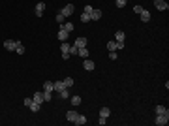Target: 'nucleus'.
I'll list each match as a JSON object with an SVG mask.
<instances>
[{
  "mask_svg": "<svg viewBox=\"0 0 169 126\" xmlns=\"http://www.w3.org/2000/svg\"><path fill=\"white\" fill-rule=\"evenodd\" d=\"M25 105H26V107H30V111H34V113H38V111H39V107H42V105L36 104L32 98H26V100H25Z\"/></svg>",
  "mask_w": 169,
  "mask_h": 126,
  "instance_id": "f257e3e1",
  "label": "nucleus"
},
{
  "mask_svg": "<svg viewBox=\"0 0 169 126\" xmlns=\"http://www.w3.org/2000/svg\"><path fill=\"white\" fill-rule=\"evenodd\" d=\"M73 11H75V6L73 4H68V6H64L62 10H60V13H62L64 17H70V15H73Z\"/></svg>",
  "mask_w": 169,
  "mask_h": 126,
  "instance_id": "f03ea898",
  "label": "nucleus"
},
{
  "mask_svg": "<svg viewBox=\"0 0 169 126\" xmlns=\"http://www.w3.org/2000/svg\"><path fill=\"white\" fill-rule=\"evenodd\" d=\"M60 51H62V58H64V60H68V58H70V43H68V42H62Z\"/></svg>",
  "mask_w": 169,
  "mask_h": 126,
  "instance_id": "7ed1b4c3",
  "label": "nucleus"
},
{
  "mask_svg": "<svg viewBox=\"0 0 169 126\" xmlns=\"http://www.w3.org/2000/svg\"><path fill=\"white\" fill-rule=\"evenodd\" d=\"M32 100H34L36 104L43 105V104H45V98H43V90H38V92H34V96H32Z\"/></svg>",
  "mask_w": 169,
  "mask_h": 126,
  "instance_id": "20e7f679",
  "label": "nucleus"
},
{
  "mask_svg": "<svg viewBox=\"0 0 169 126\" xmlns=\"http://www.w3.org/2000/svg\"><path fill=\"white\" fill-rule=\"evenodd\" d=\"M154 123L158 124V126H166V124L169 123V115H156Z\"/></svg>",
  "mask_w": 169,
  "mask_h": 126,
  "instance_id": "39448f33",
  "label": "nucleus"
},
{
  "mask_svg": "<svg viewBox=\"0 0 169 126\" xmlns=\"http://www.w3.org/2000/svg\"><path fill=\"white\" fill-rule=\"evenodd\" d=\"M154 6L158 8L160 11H167L169 10V4L166 2V0H154Z\"/></svg>",
  "mask_w": 169,
  "mask_h": 126,
  "instance_id": "423d86ee",
  "label": "nucleus"
},
{
  "mask_svg": "<svg viewBox=\"0 0 169 126\" xmlns=\"http://www.w3.org/2000/svg\"><path fill=\"white\" fill-rule=\"evenodd\" d=\"M43 11H45V2H38L36 4V17H43Z\"/></svg>",
  "mask_w": 169,
  "mask_h": 126,
  "instance_id": "0eeeda50",
  "label": "nucleus"
},
{
  "mask_svg": "<svg viewBox=\"0 0 169 126\" xmlns=\"http://www.w3.org/2000/svg\"><path fill=\"white\" fill-rule=\"evenodd\" d=\"M56 36H58V40H60V42H66V40H68V36H70V32H66V30L62 28V25H60V30H58V34H56Z\"/></svg>",
  "mask_w": 169,
  "mask_h": 126,
  "instance_id": "6e6552de",
  "label": "nucleus"
},
{
  "mask_svg": "<svg viewBox=\"0 0 169 126\" xmlns=\"http://www.w3.org/2000/svg\"><path fill=\"white\" fill-rule=\"evenodd\" d=\"M102 19V11L100 10H92L90 11V21H100Z\"/></svg>",
  "mask_w": 169,
  "mask_h": 126,
  "instance_id": "1a4fd4ad",
  "label": "nucleus"
},
{
  "mask_svg": "<svg viewBox=\"0 0 169 126\" xmlns=\"http://www.w3.org/2000/svg\"><path fill=\"white\" fill-rule=\"evenodd\" d=\"M124 40H126V34H124L122 30H116V32H115V42L120 43V42H124Z\"/></svg>",
  "mask_w": 169,
  "mask_h": 126,
  "instance_id": "9d476101",
  "label": "nucleus"
},
{
  "mask_svg": "<svg viewBox=\"0 0 169 126\" xmlns=\"http://www.w3.org/2000/svg\"><path fill=\"white\" fill-rule=\"evenodd\" d=\"M83 68H84V70H88V72H92V70L96 68V64H94L92 60H88V58H87V60H83Z\"/></svg>",
  "mask_w": 169,
  "mask_h": 126,
  "instance_id": "9b49d317",
  "label": "nucleus"
},
{
  "mask_svg": "<svg viewBox=\"0 0 169 126\" xmlns=\"http://www.w3.org/2000/svg\"><path fill=\"white\" fill-rule=\"evenodd\" d=\"M53 87H55V90H56V92H60V90L68 89V87L64 85V81H53Z\"/></svg>",
  "mask_w": 169,
  "mask_h": 126,
  "instance_id": "f8f14e48",
  "label": "nucleus"
},
{
  "mask_svg": "<svg viewBox=\"0 0 169 126\" xmlns=\"http://www.w3.org/2000/svg\"><path fill=\"white\" fill-rule=\"evenodd\" d=\"M141 21H143V23H148V21H150V11H147V10H143V11H141Z\"/></svg>",
  "mask_w": 169,
  "mask_h": 126,
  "instance_id": "ddd939ff",
  "label": "nucleus"
},
{
  "mask_svg": "<svg viewBox=\"0 0 169 126\" xmlns=\"http://www.w3.org/2000/svg\"><path fill=\"white\" fill-rule=\"evenodd\" d=\"M75 47H87V38H77V40H75V43H73Z\"/></svg>",
  "mask_w": 169,
  "mask_h": 126,
  "instance_id": "4468645a",
  "label": "nucleus"
},
{
  "mask_svg": "<svg viewBox=\"0 0 169 126\" xmlns=\"http://www.w3.org/2000/svg\"><path fill=\"white\" fill-rule=\"evenodd\" d=\"M4 47H6L8 51H15V42L13 40H6L4 42Z\"/></svg>",
  "mask_w": 169,
  "mask_h": 126,
  "instance_id": "2eb2a0df",
  "label": "nucleus"
},
{
  "mask_svg": "<svg viewBox=\"0 0 169 126\" xmlns=\"http://www.w3.org/2000/svg\"><path fill=\"white\" fill-rule=\"evenodd\" d=\"M156 115H169L167 107H163V105H156Z\"/></svg>",
  "mask_w": 169,
  "mask_h": 126,
  "instance_id": "dca6fc26",
  "label": "nucleus"
},
{
  "mask_svg": "<svg viewBox=\"0 0 169 126\" xmlns=\"http://www.w3.org/2000/svg\"><path fill=\"white\" fill-rule=\"evenodd\" d=\"M15 51H17V55H25V45L21 42H15Z\"/></svg>",
  "mask_w": 169,
  "mask_h": 126,
  "instance_id": "f3484780",
  "label": "nucleus"
},
{
  "mask_svg": "<svg viewBox=\"0 0 169 126\" xmlns=\"http://www.w3.org/2000/svg\"><path fill=\"white\" fill-rule=\"evenodd\" d=\"M51 90H55L53 81H45V83H43V92H51Z\"/></svg>",
  "mask_w": 169,
  "mask_h": 126,
  "instance_id": "a211bd4d",
  "label": "nucleus"
},
{
  "mask_svg": "<svg viewBox=\"0 0 169 126\" xmlns=\"http://www.w3.org/2000/svg\"><path fill=\"white\" fill-rule=\"evenodd\" d=\"M77 115H79V113H75V111H68V113H66V119L70 120V123H75V119H77Z\"/></svg>",
  "mask_w": 169,
  "mask_h": 126,
  "instance_id": "6ab92c4d",
  "label": "nucleus"
},
{
  "mask_svg": "<svg viewBox=\"0 0 169 126\" xmlns=\"http://www.w3.org/2000/svg\"><path fill=\"white\" fill-rule=\"evenodd\" d=\"M73 124H77V126L87 124V117H84V115H77V119H75V123H73Z\"/></svg>",
  "mask_w": 169,
  "mask_h": 126,
  "instance_id": "aec40b11",
  "label": "nucleus"
},
{
  "mask_svg": "<svg viewBox=\"0 0 169 126\" xmlns=\"http://www.w3.org/2000/svg\"><path fill=\"white\" fill-rule=\"evenodd\" d=\"M111 115V109L109 107H102L100 109V117H103V119H107V117Z\"/></svg>",
  "mask_w": 169,
  "mask_h": 126,
  "instance_id": "412c9836",
  "label": "nucleus"
},
{
  "mask_svg": "<svg viewBox=\"0 0 169 126\" xmlns=\"http://www.w3.org/2000/svg\"><path fill=\"white\" fill-rule=\"evenodd\" d=\"M77 55H79V57H83V58H88V49H87V47H79Z\"/></svg>",
  "mask_w": 169,
  "mask_h": 126,
  "instance_id": "4be33fe9",
  "label": "nucleus"
},
{
  "mask_svg": "<svg viewBox=\"0 0 169 126\" xmlns=\"http://www.w3.org/2000/svg\"><path fill=\"white\" fill-rule=\"evenodd\" d=\"M107 49H109V51H118V45H116V42L111 40L109 43H107Z\"/></svg>",
  "mask_w": 169,
  "mask_h": 126,
  "instance_id": "5701e85b",
  "label": "nucleus"
},
{
  "mask_svg": "<svg viewBox=\"0 0 169 126\" xmlns=\"http://www.w3.org/2000/svg\"><path fill=\"white\" fill-rule=\"evenodd\" d=\"M60 98H62V100H68V98H70V90H68V89H64V90H60Z\"/></svg>",
  "mask_w": 169,
  "mask_h": 126,
  "instance_id": "b1692460",
  "label": "nucleus"
},
{
  "mask_svg": "<svg viewBox=\"0 0 169 126\" xmlns=\"http://www.w3.org/2000/svg\"><path fill=\"white\" fill-rule=\"evenodd\" d=\"M56 23H58V25H64V21H66V17H64V15L62 13H60V11H58V13H56Z\"/></svg>",
  "mask_w": 169,
  "mask_h": 126,
  "instance_id": "393cba45",
  "label": "nucleus"
},
{
  "mask_svg": "<svg viewBox=\"0 0 169 126\" xmlns=\"http://www.w3.org/2000/svg\"><path fill=\"white\" fill-rule=\"evenodd\" d=\"M62 81H64V85H66L68 89H70V87H73V83H75L73 77H66V79H62Z\"/></svg>",
  "mask_w": 169,
  "mask_h": 126,
  "instance_id": "a878e982",
  "label": "nucleus"
},
{
  "mask_svg": "<svg viewBox=\"0 0 169 126\" xmlns=\"http://www.w3.org/2000/svg\"><path fill=\"white\" fill-rule=\"evenodd\" d=\"M62 28L66 30V32H71V30H73V23H64Z\"/></svg>",
  "mask_w": 169,
  "mask_h": 126,
  "instance_id": "bb28decb",
  "label": "nucleus"
},
{
  "mask_svg": "<svg viewBox=\"0 0 169 126\" xmlns=\"http://www.w3.org/2000/svg\"><path fill=\"white\" fill-rule=\"evenodd\" d=\"M81 104V96H73L71 98V105H79Z\"/></svg>",
  "mask_w": 169,
  "mask_h": 126,
  "instance_id": "cd10ccee",
  "label": "nucleus"
},
{
  "mask_svg": "<svg viewBox=\"0 0 169 126\" xmlns=\"http://www.w3.org/2000/svg\"><path fill=\"white\" fill-rule=\"evenodd\" d=\"M90 21V13H83L81 15V23H88Z\"/></svg>",
  "mask_w": 169,
  "mask_h": 126,
  "instance_id": "c85d7f7f",
  "label": "nucleus"
},
{
  "mask_svg": "<svg viewBox=\"0 0 169 126\" xmlns=\"http://www.w3.org/2000/svg\"><path fill=\"white\" fill-rule=\"evenodd\" d=\"M109 58H111V60H116V58H118L116 51H109Z\"/></svg>",
  "mask_w": 169,
  "mask_h": 126,
  "instance_id": "c756f323",
  "label": "nucleus"
},
{
  "mask_svg": "<svg viewBox=\"0 0 169 126\" xmlns=\"http://www.w3.org/2000/svg\"><path fill=\"white\" fill-rule=\"evenodd\" d=\"M77 51H79V47H75V45H70V55H77Z\"/></svg>",
  "mask_w": 169,
  "mask_h": 126,
  "instance_id": "7c9ffc66",
  "label": "nucleus"
},
{
  "mask_svg": "<svg viewBox=\"0 0 169 126\" xmlns=\"http://www.w3.org/2000/svg\"><path fill=\"white\" fill-rule=\"evenodd\" d=\"M128 0H116V8H124Z\"/></svg>",
  "mask_w": 169,
  "mask_h": 126,
  "instance_id": "2f4dec72",
  "label": "nucleus"
},
{
  "mask_svg": "<svg viewBox=\"0 0 169 126\" xmlns=\"http://www.w3.org/2000/svg\"><path fill=\"white\" fill-rule=\"evenodd\" d=\"M143 10H145L143 6H134V13H141Z\"/></svg>",
  "mask_w": 169,
  "mask_h": 126,
  "instance_id": "473e14b6",
  "label": "nucleus"
},
{
  "mask_svg": "<svg viewBox=\"0 0 169 126\" xmlns=\"http://www.w3.org/2000/svg\"><path fill=\"white\" fill-rule=\"evenodd\" d=\"M43 98H45V102H51V92H43Z\"/></svg>",
  "mask_w": 169,
  "mask_h": 126,
  "instance_id": "72a5a7b5",
  "label": "nucleus"
},
{
  "mask_svg": "<svg viewBox=\"0 0 169 126\" xmlns=\"http://www.w3.org/2000/svg\"><path fill=\"white\" fill-rule=\"evenodd\" d=\"M105 123H107V119H103V117H100V119H98V124H100V126H103Z\"/></svg>",
  "mask_w": 169,
  "mask_h": 126,
  "instance_id": "f704fd0d",
  "label": "nucleus"
},
{
  "mask_svg": "<svg viewBox=\"0 0 169 126\" xmlns=\"http://www.w3.org/2000/svg\"><path fill=\"white\" fill-rule=\"evenodd\" d=\"M92 10H94V8H92V6H84V11H83V13H90Z\"/></svg>",
  "mask_w": 169,
  "mask_h": 126,
  "instance_id": "c9c22d12",
  "label": "nucleus"
}]
</instances>
